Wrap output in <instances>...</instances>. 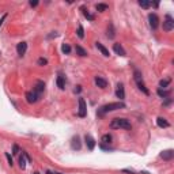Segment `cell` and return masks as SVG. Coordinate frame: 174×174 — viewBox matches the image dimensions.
Here are the masks:
<instances>
[{
  "label": "cell",
  "instance_id": "obj_11",
  "mask_svg": "<svg viewBox=\"0 0 174 174\" xmlns=\"http://www.w3.org/2000/svg\"><path fill=\"white\" fill-rule=\"evenodd\" d=\"M27 50V44L26 42H19L18 46H17V52H18L19 56H23V54L26 53Z\"/></svg>",
  "mask_w": 174,
  "mask_h": 174
},
{
  "label": "cell",
  "instance_id": "obj_18",
  "mask_svg": "<svg viewBox=\"0 0 174 174\" xmlns=\"http://www.w3.org/2000/svg\"><path fill=\"white\" fill-rule=\"evenodd\" d=\"M57 86H58V89L60 90H64V87H65V78L63 75H58L57 76Z\"/></svg>",
  "mask_w": 174,
  "mask_h": 174
},
{
  "label": "cell",
  "instance_id": "obj_10",
  "mask_svg": "<svg viewBox=\"0 0 174 174\" xmlns=\"http://www.w3.org/2000/svg\"><path fill=\"white\" fill-rule=\"evenodd\" d=\"M161 158L163 161H171L174 158V151L173 150H166V151H163L161 154Z\"/></svg>",
  "mask_w": 174,
  "mask_h": 174
},
{
  "label": "cell",
  "instance_id": "obj_35",
  "mask_svg": "<svg viewBox=\"0 0 174 174\" xmlns=\"http://www.w3.org/2000/svg\"><path fill=\"white\" fill-rule=\"evenodd\" d=\"M122 173H127V174H135L133 170H129V169H124L122 170Z\"/></svg>",
  "mask_w": 174,
  "mask_h": 174
},
{
  "label": "cell",
  "instance_id": "obj_39",
  "mask_svg": "<svg viewBox=\"0 0 174 174\" xmlns=\"http://www.w3.org/2000/svg\"><path fill=\"white\" fill-rule=\"evenodd\" d=\"M6 18H7V15H3V18L0 19V26H1V23H3V21H4Z\"/></svg>",
  "mask_w": 174,
  "mask_h": 174
},
{
  "label": "cell",
  "instance_id": "obj_14",
  "mask_svg": "<svg viewBox=\"0 0 174 174\" xmlns=\"http://www.w3.org/2000/svg\"><path fill=\"white\" fill-rule=\"evenodd\" d=\"M26 101L29 103H36L38 101V97L33 91H29V93H26Z\"/></svg>",
  "mask_w": 174,
  "mask_h": 174
},
{
  "label": "cell",
  "instance_id": "obj_16",
  "mask_svg": "<svg viewBox=\"0 0 174 174\" xmlns=\"http://www.w3.org/2000/svg\"><path fill=\"white\" fill-rule=\"evenodd\" d=\"M95 46H97V49H98L99 52H101V53L105 56V57H109V50H107L106 48H105V46L101 44V42H95Z\"/></svg>",
  "mask_w": 174,
  "mask_h": 174
},
{
  "label": "cell",
  "instance_id": "obj_8",
  "mask_svg": "<svg viewBox=\"0 0 174 174\" xmlns=\"http://www.w3.org/2000/svg\"><path fill=\"white\" fill-rule=\"evenodd\" d=\"M116 95H117V98H120V101H122V99L125 98V90H124V86H122V83H118V85H117Z\"/></svg>",
  "mask_w": 174,
  "mask_h": 174
},
{
  "label": "cell",
  "instance_id": "obj_32",
  "mask_svg": "<svg viewBox=\"0 0 174 174\" xmlns=\"http://www.w3.org/2000/svg\"><path fill=\"white\" fill-rule=\"evenodd\" d=\"M6 158H7V161H8V165L12 166V158H11V155H10L8 152H6Z\"/></svg>",
  "mask_w": 174,
  "mask_h": 174
},
{
  "label": "cell",
  "instance_id": "obj_12",
  "mask_svg": "<svg viewBox=\"0 0 174 174\" xmlns=\"http://www.w3.org/2000/svg\"><path fill=\"white\" fill-rule=\"evenodd\" d=\"M95 85L98 86V87H101V89H106L107 80H105V79L101 78V76H95Z\"/></svg>",
  "mask_w": 174,
  "mask_h": 174
},
{
  "label": "cell",
  "instance_id": "obj_15",
  "mask_svg": "<svg viewBox=\"0 0 174 174\" xmlns=\"http://www.w3.org/2000/svg\"><path fill=\"white\" fill-rule=\"evenodd\" d=\"M156 124H158L159 128H169L170 127V124L167 122V120L163 118V117H158V118H156Z\"/></svg>",
  "mask_w": 174,
  "mask_h": 174
},
{
  "label": "cell",
  "instance_id": "obj_23",
  "mask_svg": "<svg viewBox=\"0 0 174 174\" xmlns=\"http://www.w3.org/2000/svg\"><path fill=\"white\" fill-rule=\"evenodd\" d=\"M139 6L142 7V8H150L152 6L151 1H146V0H139Z\"/></svg>",
  "mask_w": 174,
  "mask_h": 174
},
{
  "label": "cell",
  "instance_id": "obj_34",
  "mask_svg": "<svg viewBox=\"0 0 174 174\" xmlns=\"http://www.w3.org/2000/svg\"><path fill=\"white\" fill-rule=\"evenodd\" d=\"M29 4H30L31 7H37V6H38V1H37V0H30Z\"/></svg>",
  "mask_w": 174,
  "mask_h": 174
},
{
  "label": "cell",
  "instance_id": "obj_40",
  "mask_svg": "<svg viewBox=\"0 0 174 174\" xmlns=\"http://www.w3.org/2000/svg\"><path fill=\"white\" fill-rule=\"evenodd\" d=\"M46 174H53V173H52V171H49V170H48V171H46Z\"/></svg>",
  "mask_w": 174,
  "mask_h": 174
},
{
  "label": "cell",
  "instance_id": "obj_17",
  "mask_svg": "<svg viewBox=\"0 0 174 174\" xmlns=\"http://www.w3.org/2000/svg\"><path fill=\"white\" fill-rule=\"evenodd\" d=\"M136 85H138V87H139V90L140 91H143L146 95H150V90L146 87V85L143 83V80H139V82H136Z\"/></svg>",
  "mask_w": 174,
  "mask_h": 174
},
{
  "label": "cell",
  "instance_id": "obj_26",
  "mask_svg": "<svg viewBox=\"0 0 174 174\" xmlns=\"http://www.w3.org/2000/svg\"><path fill=\"white\" fill-rule=\"evenodd\" d=\"M95 8H97V11H99V12H103V11H106V10L109 8V6L103 4V3H99V4L95 6Z\"/></svg>",
  "mask_w": 174,
  "mask_h": 174
},
{
  "label": "cell",
  "instance_id": "obj_1",
  "mask_svg": "<svg viewBox=\"0 0 174 174\" xmlns=\"http://www.w3.org/2000/svg\"><path fill=\"white\" fill-rule=\"evenodd\" d=\"M124 107H125V105L122 102H110V103H107V105H103L102 107H99L97 114L101 117V116H103V114H106V113H109V112H114V110L124 109Z\"/></svg>",
  "mask_w": 174,
  "mask_h": 174
},
{
  "label": "cell",
  "instance_id": "obj_28",
  "mask_svg": "<svg viewBox=\"0 0 174 174\" xmlns=\"http://www.w3.org/2000/svg\"><path fill=\"white\" fill-rule=\"evenodd\" d=\"M61 50H63V53H65V54H69L71 53V46L68 44H64L61 46Z\"/></svg>",
  "mask_w": 174,
  "mask_h": 174
},
{
  "label": "cell",
  "instance_id": "obj_3",
  "mask_svg": "<svg viewBox=\"0 0 174 174\" xmlns=\"http://www.w3.org/2000/svg\"><path fill=\"white\" fill-rule=\"evenodd\" d=\"M174 29V19L171 15H166L165 21H163V30L165 31H171Z\"/></svg>",
  "mask_w": 174,
  "mask_h": 174
},
{
  "label": "cell",
  "instance_id": "obj_29",
  "mask_svg": "<svg viewBox=\"0 0 174 174\" xmlns=\"http://www.w3.org/2000/svg\"><path fill=\"white\" fill-rule=\"evenodd\" d=\"M170 85V79H162L161 82H159V89H165V87H167V86Z\"/></svg>",
  "mask_w": 174,
  "mask_h": 174
},
{
  "label": "cell",
  "instance_id": "obj_38",
  "mask_svg": "<svg viewBox=\"0 0 174 174\" xmlns=\"http://www.w3.org/2000/svg\"><path fill=\"white\" fill-rule=\"evenodd\" d=\"M170 103H171V99L169 98V99H167V101H166L165 103H163V105H165V106H167V105H170Z\"/></svg>",
  "mask_w": 174,
  "mask_h": 174
},
{
  "label": "cell",
  "instance_id": "obj_41",
  "mask_svg": "<svg viewBox=\"0 0 174 174\" xmlns=\"http://www.w3.org/2000/svg\"><path fill=\"white\" fill-rule=\"evenodd\" d=\"M53 174H63V173H58V171H56V173H53Z\"/></svg>",
  "mask_w": 174,
  "mask_h": 174
},
{
  "label": "cell",
  "instance_id": "obj_9",
  "mask_svg": "<svg viewBox=\"0 0 174 174\" xmlns=\"http://www.w3.org/2000/svg\"><path fill=\"white\" fill-rule=\"evenodd\" d=\"M71 147H72V150H80V148H82L80 138H79V136H75V138H72V140H71Z\"/></svg>",
  "mask_w": 174,
  "mask_h": 174
},
{
  "label": "cell",
  "instance_id": "obj_20",
  "mask_svg": "<svg viewBox=\"0 0 174 174\" xmlns=\"http://www.w3.org/2000/svg\"><path fill=\"white\" fill-rule=\"evenodd\" d=\"M75 50H76V53L79 54V56H82V57H86V56H87V52H86V50L82 48L80 45H76V46H75Z\"/></svg>",
  "mask_w": 174,
  "mask_h": 174
},
{
  "label": "cell",
  "instance_id": "obj_4",
  "mask_svg": "<svg viewBox=\"0 0 174 174\" xmlns=\"http://www.w3.org/2000/svg\"><path fill=\"white\" fill-rule=\"evenodd\" d=\"M148 22H150V27L152 30H156L158 26H159V18L156 14H150L148 15Z\"/></svg>",
  "mask_w": 174,
  "mask_h": 174
},
{
  "label": "cell",
  "instance_id": "obj_33",
  "mask_svg": "<svg viewBox=\"0 0 174 174\" xmlns=\"http://www.w3.org/2000/svg\"><path fill=\"white\" fill-rule=\"evenodd\" d=\"M18 152H19V147L17 146V144H14V147H12V154H14V155H17Z\"/></svg>",
  "mask_w": 174,
  "mask_h": 174
},
{
  "label": "cell",
  "instance_id": "obj_30",
  "mask_svg": "<svg viewBox=\"0 0 174 174\" xmlns=\"http://www.w3.org/2000/svg\"><path fill=\"white\" fill-rule=\"evenodd\" d=\"M133 78H135V80L136 82H139V80H143V78H142V74L139 71H135V74H133Z\"/></svg>",
  "mask_w": 174,
  "mask_h": 174
},
{
  "label": "cell",
  "instance_id": "obj_27",
  "mask_svg": "<svg viewBox=\"0 0 174 174\" xmlns=\"http://www.w3.org/2000/svg\"><path fill=\"white\" fill-rule=\"evenodd\" d=\"M76 33H78V37H79L80 40L85 38V30H83V26H82V25L78 26V31H76Z\"/></svg>",
  "mask_w": 174,
  "mask_h": 174
},
{
  "label": "cell",
  "instance_id": "obj_31",
  "mask_svg": "<svg viewBox=\"0 0 174 174\" xmlns=\"http://www.w3.org/2000/svg\"><path fill=\"white\" fill-rule=\"evenodd\" d=\"M37 64H38V65H46V64H48V60L44 57H40L38 61H37Z\"/></svg>",
  "mask_w": 174,
  "mask_h": 174
},
{
  "label": "cell",
  "instance_id": "obj_7",
  "mask_svg": "<svg viewBox=\"0 0 174 174\" xmlns=\"http://www.w3.org/2000/svg\"><path fill=\"white\" fill-rule=\"evenodd\" d=\"M85 140H86V144H87V148H89L90 151H93L94 147H95V140H94V138L91 135H86Z\"/></svg>",
  "mask_w": 174,
  "mask_h": 174
},
{
  "label": "cell",
  "instance_id": "obj_21",
  "mask_svg": "<svg viewBox=\"0 0 174 174\" xmlns=\"http://www.w3.org/2000/svg\"><path fill=\"white\" fill-rule=\"evenodd\" d=\"M114 36H116V33H114V27H113L112 23H109V27H107V37H109L110 40H113Z\"/></svg>",
  "mask_w": 174,
  "mask_h": 174
},
{
  "label": "cell",
  "instance_id": "obj_19",
  "mask_svg": "<svg viewBox=\"0 0 174 174\" xmlns=\"http://www.w3.org/2000/svg\"><path fill=\"white\" fill-rule=\"evenodd\" d=\"M112 140H113V138H112V135H110V133L103 135L102 139H101L102 144H110V143H112Z\"/></svg>",
  "mask_w": 174,
  "mask_h": 174
},
{
  "label": "cell",
  "instance_id": "obj_5",
  "mask_svg": "<svg viewBox=\"0 0 174 174\" xmlns=\"http://www.w3.org/2000/svg\"><path fill=\"white\" fill-rule=\"evenodd\" d=\"M44 90H45V83L42 80H37L36 86H34V89H33V93L40 98L41 95H42V93H44Z\"/></svg>",
  "mask_w": 174,
  "mask_h": 174
},
{
  "label": "cell",
  "instance_id": "obj_6",
  "mask_svg": "<svg viewBox=\"0 0 174 174\" xmlns=\"http://www.w3.org/2000/svg\"><path fill=\"white\" fill-rule=\"evenodd\" d=\"M79 117H86L87 116V106H86V101L83 98H79V112H78Z\"/></svg>",
  "mask_w": 174,
  "mask_h": 174
},
{
  "label": "cell",
  "instance_id": "obj_13",
  "mask_svg": "<svg viewBox=\"0 0 174 174\" xmlns=\"http://www.w3.org/2000/svg\"><path fill=\"white\" fill-rule=\"evenodd\" d=\"M113 50H114L118 56H125V54H127V53H125V50H124V48H122V45L118 44V42L113 45Z\"/></svg>",
  "mask_w": 174,
  "mask_h": 174
},
{
  "label": "cell",
  "instance_id": "obj_42",
  "mask_svg": "<svg viewBox=\"0 0 174 174\" xmlns=\"http://www.w3.org/2000/svg\"><path fill=\"white\" fill-rule=\"evenodd\" d=\"M33 174H40V173H38V171H36V173H33Z\"/></svg>",
  "mask_w": 174,
  "mask_h": 174
},
{
  "label": "cell",
  "instance_id": "obj_25",
  "mask_svg": "<svg viewBox=\"0 0 174 174\" xmlns=\"http://www.w3.org/2000/svg\"><path fill=\"white\" fill-rule=\"evenodd\" d=\"M19 167H21L22 170L26 167V156H25V154H22L21 158H19Z\"/></svg>",
  "mask_w": 174,
  "mask_h": 174
},
{
  "label": "cell",
  "instance_id": "obj_22",
  "mask_svg": "<svg viewBox=\"0 0 174 174\" xmlns=\"http://www.w3.org/2000/svg\"><path fill=\"white\" fill-rule=\"evenodd\" d=\"M158 95H159L161 98H169L170 91H166V90H163V89H158Z\"/></svg>",
  "mask_w": 174,
  "mask_h": 174
},
{
  "label": "cell",
  "instance_id": "obj_37",
  "mask_svg": "<svg viewBox=\"0 0 174 174\" xmlns=\"http://www.w3.org/2000/svg\"><path fill=\"white\" fill-rule=\"evenodd\" d=\"M80 91H82V86H78L75 89V93H80Z\"/></svg>",
  "mask_w": 174,
  "mask_h": 174
},
{
  "label": "cell",
  "instance_id": "obj_2",
  "mask_svg": "<svg viewBox=\"0 0 174 174\" xmlns=\"http://www.w3.org/2000/svg\"><path fill=\"white\" fill-rule=\"evenodd\" d=\"M131 122L129 120H127V118H113L112 122H110V128L112 129H131Z\"/></svg>",
  "mask_w": 174,
  "mask_h": 174
},
{
  "label": "cell",
  "instance_id": "obj_36",
  "mask_svg": "<svg viewBox=\"0 0 174 174\" xmlns=\"http://www.w3.org/2000/svg\"><path fill=\"white\" fill-rule=\"evenodd\" d=\"M56 38V37H57V33H56V31H53V33H52V34H49V36H48V38Z\"/></svg>",
  "mask_w": 174,
  "mask_h": 174
},
{
  "label": "cell",
  "instance_id": "obj_24",
  "mask_svg": "<svg viewBox=\"0 0 174 174\" xmlns=\"http://www.w3.org/2000/svg\"><path fill=\"white\" fill-rule=\"evenodd\" d=\"M82 11H83V15H85V17L89 19V21H94V19H95V17H94L93 14H90L89 11L85 8V7H82Z\"/></svg>",
  "mask_w": 174,
  "mask_h": 174
}]
</instances>
